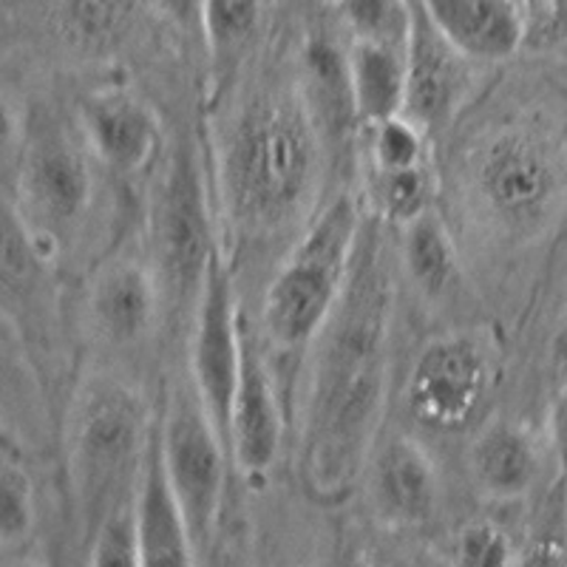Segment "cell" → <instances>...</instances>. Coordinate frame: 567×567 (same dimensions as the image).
Returning a JSON list of instances; mask_svg holds the SVG:
<instances>
[{
	"label": "cell",
	"mask_w": 567,
	"mask_h": 567,
	"mask_svg": "<svg viewBox=\"0 0 567 567\" xmlns=\"http://www.w3.org/2000/svg\"><path fill=\"white\" fill-rule=\"evenodd\" d=\"M389 227L367 210L341 298L310 347L298 471L318 503H343L381 440L398 267Z\"/></svg>",
	"instance_id": "6da1fadb"
},
{
	"label": "cell",
	"mask_w": 567,
	"mask_h": 567,
	"mask_svg": "<svg viewBox=\"0 0 567 567\" xmlns=\"http://www.w3.org/2000/svg\"><path fill=\"white\" fill-rule=\"evenodd\" d=\"M323 154L327 145L298 80L247 94L227 120L216 168L233 236L265 245L310 225Z\"/></svg>",
	"instance_id": "7a4b0ae2"
},
{
	"label": "cell",
	"mask_w": 567,
	"mask_h": 567,
	"mask_svg": "<svg viewBox=\"0 0 567 567\" xmlns=\"http://www.w3.org/2000/svg\"><path fill=\"white\" fill-rule=\"evenodd\" d=\"M156 417L140 389L91 374L69 412V488L80 545L89 548L114 511L134 503Z\"/></svg>",
	"instance_id": "3957f363"
},
{
	"label": "cell",
	"mask_w": 567,
	"mask_h": 567,
	"mask_svg": "<svg viewBox=\"0 0 567 567\" xmlns=\"http://www.w3.org/2000/svg\"><path fill=\"white\" fill-rule=\"evenodd\" d=\"M367 210L349 194H338L301 230L296 247L278 267L261 310L265 341L284 361L310 352L343 292Z\"/></svg>",
	"instance_id": "277c9868"
},
{
	"label": "cell",
	"mask_w": 567,
	"mask_h": 567,
	"mask_svg": "<svg viewBox=\"0 0 567 567\" xmlns=\"http://www.w3.org/2000/svg\"><path fill=\"white\" fill-rule=\"evenodd\" d=\"M471 205L505 241H534L556 221L567 194L565 154L548 131L503 125L468 156Z\"/></svg>",
	"instance_id": "5b68a950"
},
{
	"label": "cell",
	"mask_w": 567,
	"mask_h": 567,
	"mask_svg": "<svg viewBox=\"0 0 567 567\" xmlns=\"http://www.w3.org/2000/svg\"><path fill=\"white\" fill-rule=\"evenodd\" d=\"M151 241L165 316L194 321L210 261L221 252L213 233L207 171L194 134L179 136L165 162L151 213Z\"/></svg>",
	"instance_id": "8992f818"
},
{
	"label": "cell",
	"mask_w": 567,
	"mask_h": 567,
	"mask_svg": "<svg viewBox=\"0 0 567 567\" xmlns=\"http://www.w3.org/2000/svg\"><path fill=\"white\" fill-rule=\"evenodd\" d=\"M89 156L85 140L80 145L54 116H32L27 131L20 125L14 199H7L45 256L60 250L89 213L94 194Z\"/></svg>",
	"instance_id": "52a82bcc"
},
{
	"label": "cell",
	"mask_w": 567,
	"mask_h": 567,
	"mask_svg": "<svg viewBox=\"0 0 567 567\" xmlns=\"http://www.w3.org/2000/svg\"><path fill=\"white\" fill-rule=\"evenodd\" d=\"M159 443L165 468L185 511L196 559H202L219 530L230 449L202 403L190 374L168 392L165 412L159 414Z\"/></svg>",
	"instance_id": "ba28073f"
},
{
	"label": "cell",
	"mask_w": 567,
	"mask_h": 567,
	"mask_svg": "<svg viewBox=\"0 0 567 567\" xmlns=\"http://www.w3.org/2000/svg\"><path fill=\"white\" fill-rule=\"evenodd\" d=\"M499 374V347L488 329H454L432 338L409 372L406 406L417 423L457 432L477 417Z\"/></svg>",
	"instance_id": "9c48e42d"
},
{
	"label": "cell",
	"mask_w": 567,
	"mask_h": 567,
	"mask_svg": "<svg viewBox=\"0 0 567 567\" xmlns=\"http://www.w3.org/2000/svg\"><path fill=\"white\" fill-rule=\"evenodd\" d=\"M190 327H194L190 332V381L227 443L233 394L239 386L241 372L245 321L236 307L233 276L221 252L210 261L205 290H202Z\"/></svg>",
	"instance_id": "30bf717a"
},
{
	"label": "cell",
	"mask_w": 567,
	"mask_h": 567,
	"mask_svg": "<svg viewBox=\"0 0 567 567\" xmlns=\"http://www.w3.org/2000/svg\"><path fill=\"white\" fill-rule=\"evenodd\" d=\"M471 65L452 40L445 38L420 0H412V34L406 43V109L425 134H440L454 123L471 94Z\"/></svg>",
	"instance_id": "8fae6325"
},
{
	"label": "cell",
	"mask_w": 567,
	"mask_h": 567,
	"mask_svg": "<svg viewBox=\"0 0 567 567\" xmlns=\"http://www.w3.org/2000/svg\"><path fill=\"white\" fill-rule=\"evenodd\" d=\"M284 437V406L278 400L276 378H272L267 358L258 347V338L245 323L241 341V372L239 386L233 394L230 432L227 449L233 463L239 465L247 480L265 477L272 468Z\"/></svg>",
	"instance_id": "7c38bea8"
},
{
	"label": "cell",
	"mask_w": 567,
	"mask_h": 567,
	"mask_svg": "<svg viewBox=\"0 0 567 567\" xmlns=\"http://www.w3.org/2000/svg\"><path fill=\"white\" fill-rule=\"evenodd\" d=\"M78 123L91 156L114 174H136L159 151V116L128 89L89 91L80 100Z\"/></svg>",
	"instance_id": "4fadbf2b"
},
{
	"label": "cell",
	"mask_w": 567,
	"mask_h": 567,
	"mask_svg": "<svg viewBox=\"0 0 567 567\" xmlns=\"http://www.w3.org/2000/svg\"><path fill=\"white\" fill-rule=\"evenodd\" d=\"M165 316L154 267L134 258H111L89 287V321L105 343L128 349L148 341Z\"/></svg>",
	"instance_id": "5bb4252c"
},
{
	"label": "cell",
	"mask_w": 567,
	"mask_h": 567,
	"mask_svg": "<svg viewBox=\"0 0 567 567\" xmlns=\"http://www.w3.org/2000/svg\"><path fill=\"white\" fill-rule=\"evenodd\" d=\"M369 460V496L378 519L392 528H420L440 503V474L423 445L392 434Z\"/></svg>",
	"instance_id": "9a60e30c"
},
{
	"label": "cell",
	"mask_w": 567,
	"mask_h": 567,
	"mask_svg": "<svg viewBox=\"0 0 567 567\" xmlns=\"http://www.w3.org/2000/svg\"><path fill=\"white\" fill-rule=\"evenodd\" d=\"M136 534L142 565H196V548L187 530L185 511L165 468L159 443V417L151 434L148 454L142 465L134 496Z\"/></svg>",
	"instance_id": "2e32d148"
},
{
	"label": "cell",
	"mask_w": 567,
	"mask_h": 567,
	"mask_svg": "<svg viewBox=\"0 0 567 567\" xmlns=\"http://www.w3.org/2000/svg\"><path fill=\"white\" fill-rule=\"evenodd\" d=\"M434 27L474 63L514 58L530 38L516 0H420Z\"/></svg>",
	"instance_id": "e0dca14e"
},
{
	"label": "cell",
	"mask_w": 567,
	"mask_h": 567,
	"mask_svg": "<svg viewBox=\"0 0 567 567\" xmlns=\"http://www.w3.org/2000/svg\"><path fill=\"white\" fill-rule=\"evenodd\" d=\"M296 80L321 131L327 154L329 151L343 154L352 140V125L361 123L349 83V52H341L329 34H310L301 49V71Z\"/></svg>",
	"instance_id": "ac0fdd59"
},
{
	"label": "cell",
	"mask_w": 567,
	"mask_h": 567,
	"mask_svg": "<svg viewBox=\"0 0 567 567\" xmlns=\"http://www.w3.org/2000/svg\"><path fill=\"white\" fill-rule=\"evenodd\" d=\"M471 474L496 503L523 499L539 477V452L528 429L508 417L491 420L471 445Z\"/></svg>",
	"instance_id": "d6986e66"
},
{
	"label": "cell",
	"mask_w": 567,
	"mask_h": 567,
	"mask_svg": "<svg viewBox=\"0 0 567 567\" xmlns=\"http://www.w3.org/2000/svg\"><path fill=\"white\" fill-rule=\"evenodd\" d=\"M349 52V83L358 120L363 125L383 123L406 109V49L386 43L352 40Z\"/></svg>",
	"instance_id": "ffe728a7"
},
{
	"label": "cell",
	"mask_w": 567,
	"mask_h": 567,
	"mask_svg": "<svg viewBox=\"0 0 567 567\" xmlns=\"http://www.w3.org/2000/svg\"><path fill=\"white\" fill-rule=\"evenodd\" d=\"M403 270L412 278L420 296L429 301H443L457 290L460 284V256L454 247L452 233L434 210H425L414 221L403 227Z\"/></svg>",
	"instance_id": "44dd1931"
},
{
	"label": "cell",
	"mask_w": 567,
	"mask_h": 567,
	"mask_svg": "<svg viewBox=\"0 0 567 567\" xmlns=\"http://www.w3.org/2000/svg\"><path fill=\"white\" fill-rule=\"evenodd\" d=\"M261 29V0H207L205 52L213 78L230 80L250 54Z\"/></svg>",
	"instance_id": "7402d4cb"
},
{
	"label": "cell",
	"mask_w": 567,
	"mask_h": 567,
	"mask_svg": "<svg viewBox=\"0 0 567 567\" xmlns=\"http://www.w3.org/2000/svg\"><path fill=\"white\" fill-rule=\"evenodd\" d=\"M434 202L432 165H414L400 171H369V210L392 227H406Z\"/></svg>",
	"instance_id": "603a6c76"
},
{
	"label": "cell",
	"mask_w": 567,
	"mask_h": 567,
	"mask_svg": "<svg viewBox=\"0 0 567 567\" xmlns=\"http://www.w3.org/2000/svg\"><path fill=\"white\" fill-rule=\"evenodd\" d=\"M338 12L352 40L406 49L412 34V0H338Z\"/></svg>",
	"instance_id": "cb8c5ba5"
},
{
	"label": "cell",
	"mask_w": 567,
	"mask_h": 567,
	"mask_svg": "<svg viewBox=\"0 0 567 567\" xmlns=\"http://www.w3.org/2000/svg\"><path fill=\"white\" fill-rule=\"evenodd\" d=\"M34 525V485L27 465L12 452L9 437L0 454V548L12 550Z\"/></svg>",
	"instance_id": "d4e9b609"
},
{
	"label": "cell",
	"mask_w": 567,
	"mask_h": 567,
	"mask_svg": "<svg viewBox=\"0 0 567 567\" xmlns=\"http://www.w3.org/2000/svg\"><path fill=\"white\" fill-rule=\"evenodd\" d=\"M369 128V162L378 171L414 168L429 162V140L425 128H420L412 116L398 114L383 123L367 125Z\"/></svg>",
	"instance_id": "484cf974"
},
{
	"label": "cell",
	"mask_w": 567,
	"mask_h": 567,
	"mask_svg": "<svg viewBox=\"0 0 567 567\" xmlns=\"http://www.w3.org/2000/svg\"><path fill=\"white\" fill-rule=\"evenodd\" d=\"M85 559L91 565H142L140 556V534H136L134 503L114 514L100 525L91 545L85 548Z\"/></svg>",
	"instance_id": "4316f807"
},
{
	"label": "cell",
	"mask_w": 567,
	"mask_h": 567,
	"mask_svg": "<svg viewBox=\"0 0 567 567\" xmlns=\"http://www.w3.org/2000/svg\"><path fill=\"white\" fill-rule=\"evenodd\" d=\"M457 565L468 567H494L516 561L514 545L508 534L494 523H471L454 539V556Z\"/></svg>",
	"instance_id": "83f0119b"
},
{
	"label": "cell",
	"mask_w": 567,
	"mask_h": 567,
	"mask_svg": "<svg viewBox=\"0 0 567 567\" xmlns=\"http://www.w3.org/2000/svg\"><path fill=\"white\" fill-rule=\"evenodd\" d=\"M125 0H71V20L85 38H105L125 20Z\"/></svg>",
	"instance_id": "f1b7e54d"
},
{
	"label": "cell",
	"mask_w": 567,
	"mask_h": 567,
	"mask_svg": "<svg viewBox=\"0 0 567 567\" xmlns=\"http://www.w3.org/2000/svg\"><path fill=\"white\" fill-rule=\"evenodd\" d=\"M156 3H159V12L165 14V20L179 32V38L205 45L207 0H156Z\"/></svg>",
	"instance_id": "f546056e"
},
{
	"label": "cell",
	"mask_w": 567,
	"mask_h": 567,
	"mask_svg": "<svg viewBox=\"0 0 567 567\" xmlns=\"http://www.w3.org/2000/svg\"><path fill=\"white\" fill-rule=\"evenodd\" d=\"M548 432H550V452H554L556 471H559V485L567 488V383L559 389L554 398L548 417Z\"/></svg>",
	"instance_id": "4dcf8cb0"
},
{
	"label": "cell",
	"mask_w": 567,
	"mask_h": 567,
	"mask_svg": "<svg viewBox=\"0 0 567 567\" xmlns=\"http://www.w3.org/2000/svg\"><path fill=\"white\" fill-rule=\"evenodd\" d=\"M536 38L550 45L567 43V0H550V14Z\"/></svg>",
	"instance_id": "1f68e13d"
},
{
	"label": "cell",
	"mask_w": 567,
	"mask_h": 567,
	"mask_svg": "<svg viewBox=\"0 0 567 567\" xmlns=\"http://www.w3.org/2000/svg\"><path fill=\"white\" fill-rule=\"evenodd\" d=\"M550 363H554V369H567V298L559 323H556L554 341H550Z\"/></svg>",
	"instance_id": "d6a6232c"
},
{
	"label": "cell",
	"mask_w": 567,
	"mask_h": 567,
	"mask_svg": "<svg viewBox=\"0 0 567 567\" xmlns=\"http://www.w3.org/2000/svg\"><path fill=\"white\" fill-rule=\"evenodd\" d=\"M519 7H523L525 18H528V27H530V38L539 34V29L545 27V20L550 14V0H516Z\"/></svg>",
	"instance_id": "836d02e7"
}]
</instances>
